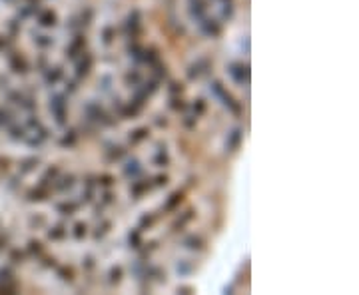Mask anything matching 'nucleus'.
<instances>
[{
    "mask_svg": "<svg viewBox=\"0 0 359 295\" xmlns=\"http://www.w3.org/2000/svg\"><path fill=\"white\" fill-rule=\"evenodd\" d=\"M42 20H44V22H42L44 26H50V24H54V14H50V12H48V14H46Z\"/></svg>",
    "mask_w": 359,
    "mask_h": 295,
    "instance_id": "1",
    "label": "nucleus"
},
{
    "mask_svg": "<svg viewBox=\"0 0 359 295\" xmlns=\"http://www.w3.org/2000/svg\"><path fill=\"white\" fill-rule=\"evenodd\" d=\"M76 229H78V231H76V235H78V237H80V235H82V229H84V225H78V227H76Z\"/></svg>",
    "mask_w": 359,
    "mask_h": 295,
    "instance_id": "2",
    "label": "nucleus"
}]
</instances>
